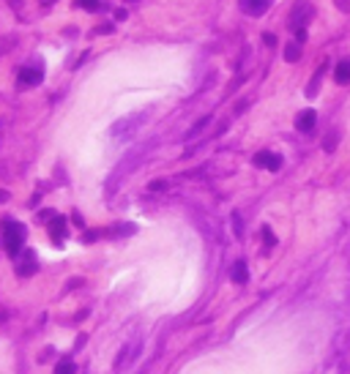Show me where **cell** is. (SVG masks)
I'll use <instances>...</instances> for the list:
<instances>
[{"instance_id":"30bf717a","label":"cell","mask_w":350,"mask_h":374,"mask_svg":"<svg viewBox=\"0 0 350 374\" xmlns=\"http://www.w3.org/2000/svg\"><path fill=\"white\" fill-rule=\"evenodd\" d=\"M334 76H337L339 85H348V82H350V58L339 60L337 69H334Z\"/></svg>"},{"instance_id":"5bb4252c","label":"cell","mask_w":350,"mask_h":374,"mask_svg":"<svg viewBox=\"0 0 350 374\" xmlns=\"http://www.w3.org/2000/svg\"><path fill=\"white\" fill-rule=\"evenodd\" d=\"M263 240H266V246H268V249H271V246H276V238H273V235H271V229H263Z\"/></svg>"},{"instance_id":"9a60e30c","label":"cell","mask_w":350,"mask_h":374,"mask_svg":"<svg viewBox=\"0 0 350 374\" xmlns=\"http://www.w3.org/2000/svg\"><path fill=\"white\" fill-rule=\"evenodd\" d=\"M205 126H208V117H202V120H200V123H197L194 129H192V131H189V137H194V134H200V131H202V129H205Z\"/></svg>"},{"instance_id":"7a4b0ae2","label":"cell","mask_w":350,"mask_h":374,"mask_svg":"<svg viewBox=\"0 0 350 374\" xmlns=\"http://www.w3.org/2000/svg\"><path fill=\"white\" fill-rule=\"evenodd\" d=\"M145 120V115H134V117H129V120H123V123H118L113 129V134L118 137V140H129L131 134H134V129L140 126V123Z\"/></svg>"},{"instance_id":"ba28073f","label":"cell","mask_w":350,"mask_h":374,"mask_svg":"<svg viewBox=\"0 0 350 374\" xmlns=\"http://www.w3.org/2000/svg\"><path fill=\"white\" fill-rule=\"evenodd\" d=\"M49 235H52L55 243H60V240L66 238V219L63 216H55L52 224H49Z\"/></svg>"},{"instance_id":"4fadbf2b","label":"cell","mask_w":350,"mask_h":374,"mask_svg":"<svg viewBox=\"0 0 350 374\" xmlns=\"http://www.w3.org/2000/svg\"><path fill=\"white\" fill-rule=\"evenodd\" d=\"M77 6L79 8H88V11H99L101 3H99V0H77Z\"/></svg>"},{"instance_id":"6da1fadb","label":"cell","mask_w":350,"mask_h":374,"mask_svg":"<svg viewBox=\"0 0 350 374\" xmlns=\"http://www.w3.org/2000/svg\"><path fill=\"white\" fill-rule=\"evenodd\" d=\"M3 243H6V252L17 257L22 252V243H25V227L19 222H6L3 224Z\"/></svg>"},{"instance_id":"9c48e42d","label":"cell","mask_w":350,"mask_h":374,"mask_svg":"<svg viewBox=\"0 0 350 374\" xmlns=\"http://www.w3.org/2000/svg\"><path fill=\"white\" fill-rule=\"evenodd\" d=\"M230 279L235 281V284H246V279H249V270H246V262H243V260H238V262L233 265Z\"/></svg>"},{"instance_id":"7c38bea8","label":"cell","mask_w":350,"mask_h":374,"mask_svg":"<svg viewBox=\"0 0 350 374\" xmlns=\"http://www.w3.org/2000/svg\"><path fill=\"white\" fill-rule=\"evenodd\" d=\"M301 58V47H298V44H287V49H285V60H298Z\"/></svg>"},{"instance_id":"52a82bcc","label":"cell","mask_w":350,"mask_h":374,"mask_svg":"<svg viewBox=\"0 0 350 374\" xmlns=\"http://www.w3.org/2000/svg\"><path fill=\"white\" fill-rule=\"evenodd\" d=\"M19 79H22V85H39V82L44 79V71H41V66H36V69H22L19 71Z\"/></svg>"},{"instance_id":"5b68a950","label":"cell","mask_w":350,"mask_h":374,"mask_svg":"<svg viewBox=\"0 0 350 374\" xmlns=\"http://www.w3.org/2000/svg\"><path fill=\"white\" fill-rule=\"evenodd\" d=\"M268 6H271V0H241V8L252 17H263L268 11Z\"/></svg>"},{"instance_id":"277c9868","label":"cell","mask_w":350,"mask_h":374,"mask_svg":"<svg viewBox=\"0 0 350 374\" xmlns=\"http://www.w3.org/2000/svg\"><path fill=\"white\" fill-rule=\"evenodd\" d=\"M17 273L19 276H33L36 273V257H33V252H19Z\"/></svg>"},{"instance_id":"e0dca14e","label":"cell","mask_w":350,"mask_h":374,"mask_svg":"<svg viewBox=\"0 0 350 374\" xmlns=\"http://www.w3.org/2000/svg\"><path fill=\"white\" fill-rule=\"evenodd\" d=\"M263 41H266L268 47H273V44H276V36H273V33H266V38H263Z\"/></svg>"},{"instance_id":"8992f818","label":"cell","mask_w":350,"mask_h":374,"mask_svg":"<svg viewBox=\"0 0 350 374\" xmlns=\"http://www.w3.org/2000/svg\"><path fill=\"white\" fill-rule=\"evenodd\" d=\"M314 123H317V112H314V110H304L301 115L296 117V129L307 134V131L314 129Z\"/></svg>"},{"instance_id":"3957f363","label":"cell","mask_w":350,"mask_h":374,"mask_svg":"<svg viewBox=\"0 0 350 374\" xmlns=\"http://www.w3.org/2000/svg\"><path fill=\"white\" fill-rule=\"evenodd\" d=\"M255 164L257 167H266V170H271V172H276L279 167H282V156H276V153H271V150H260L255 156Z\"/></svg>"},{"instance_id":"8fae6325","label":"cell","mask_w":350,"mask_h":374,"mask_svg":"<svg viewBox=\"0 0 350 374\" xmlns=\"http://www.w3.org/2000/svg\"><path fill=\"white\" fill-rule=\"evenodd\" d=\"M55 374H77V366H74L72 358H63V361L55 366Z\"/></svg>"},{"instance_id":"2e32d148","label":"cell","mask_w":350,"mask_h":374,"mask_svg":"<svg viewBox=\"0 0 350 374\" xmlns=\"http://www.w3.org/2000/svg\"><path fill=\"white\" fill-rule=\"evenodd\" d=\"M334 142H337V134L331 131V134L326 137V150H334Z\"/></svg>"}]
</instances>
